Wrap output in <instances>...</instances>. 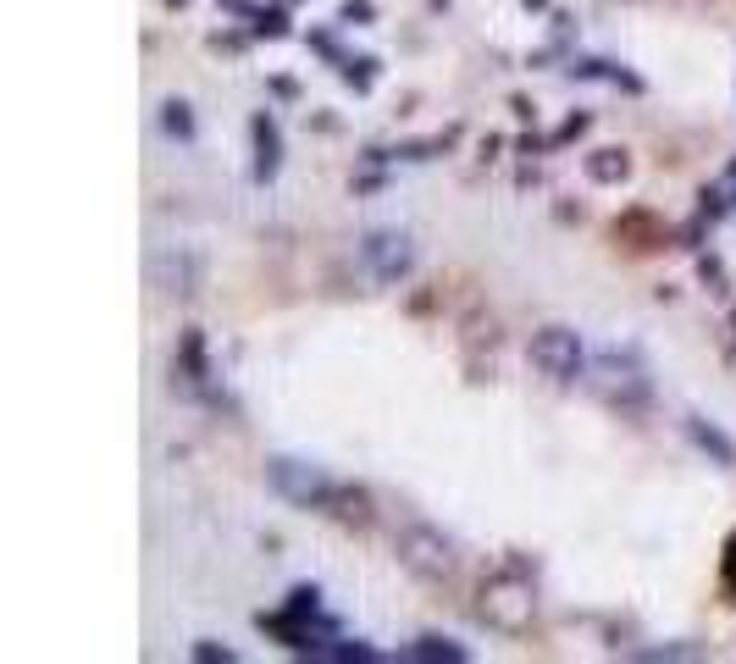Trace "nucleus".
<instances>
[{
    "label": "nucleus",
    "mask_w": 736,
    "mask_h": 664,
    "mask_svg": "<svg viewBox=\"0 0 736 664\" xmlns=\"http://www.w3.org/2000/svg\"><path fill=\"white\" fill-rule=\"evenodd\" d=\"M582 172H587V183H598V189H620V183L631 178V150L626 144H598V150L582 155Z\"/></svg>",
    "instance_id": "nucleus-8"
},
{
    "label": "nucleus",
    "mask_w": 736,
    "mask_h": 664,
    "mask_svg": "<svg viewBox=\"0 0 736 664\" xmlns=\"http://www.w3.org/2000/svg\"><path fill=\"white\" fill-rule=\"evenodd\" d=\"M526 360L537 366V377L548 382H576L587 371V344L576 327H559V321H548V327L532 332V344H526Z\"/></svg>",
    "instance_id": "nucleus-4"
},
{
    "label": "nucleus",
    "mask_w": 736,
    "mask_h": 664,
    "mask_svg": "<svg viewBox=\"0 0 736 664\" xmlns=\"http://www.w3.org/2000/svg\"><path fill=\"white\" fill-rule=\"evenodd\" d=\"M266 482H272L277 498H288L299 510H321V515H327V504L338 493V482L316 460H294V454H272L266 460Z\"/></svg>",
    "instance_id": "nucleus-3"
},
{
    "label": "nucleus",
    "mask_w": 736,
    "mask_h": 664,
    "mask_svg": "<svg viewBox=\"0 0 736 664\" xmlns=\"http://www.w3.org/2000/svg\"><path fill=\"white\" fill-rule=\"evenodd\" d=\"M327 515L333 521H344V526H371V493L366 487H349V482H338V493H333V504H327Z\"/></svg>",
    "instance_id": "nucleus-11"
},
{
    "label": "nucleus",
    "mask_w": 736,
    "mask_h": 664,
    "mask_svg": "<svg viewBox=\"0 0 736 664\" xmlns=\"http://www.w3.org/2000/svg\"><path fill=\"white\" fill-rule=\"evenodd\" d=\"M393 559H399L416 581H454V570H460L454 537H443L438 526H427V521H404L399 532H393Z\"/></svg>",
    "instance_id": "nucleus-2"
},
{
    "label": "nucleus",
    "mask_w": 736,
    "mask_h": 664,
    "mask_svg": "<svg viewBox=\"0 0 736 664\" xmlns=\"http://www.w3.org/2000/svg\"><path fill=\"white\" fill-rule=\"evenodd\" d=\"M178 6H183V0H178Z\"/></svg>",
    "instance_id": "nucleus-18"
},
{
    "label": "nucleus",
    "mask_w": 736,
    "mask_h": 664,
    "mask_svg": "<svg viewBox=\"0 0 736 664\" xmlns=\"http://www.w3.org/2000/svg\"><path fill=\"white\" fill-rule=\"evenodd\" d=\"M360 261H366V272L377 277L382 288H399L416 272V244H410V233H399V227H371V233L360 238Z\"/></svg>",
    "instance_id": "nucleus-6"
},
{
    "label": "nucleus",
    "mask_w": 736,
    "mask_h": 664,
    "mask_svg": "<svg viewBox=\"0 0 736 664\" xmlns=\"http://www.w3.org/2000/svg\"><path fill=\"white\" fill-rule=\"evenodd\" d=\"M725 587L736 593V537H731V548H725Z\"/></svg>",
    "instance_id": "nucleus-17"
},
{
    "label": "nucleus",
    "mask_w": 736,
    "mask_h": 664,
    "mask_svg": "<svg viewBox=\"0 0 736 664\" xmlns=\"http://www.w3.org/2000/svg\"><path fill=\"white\" fill-rule=\"evenodd\" d=\"M698 272H703V283H714V294H725V272H720V261H714V255H703Z\"/></svg>",
    "instance_id": "nucleus-16"
},
{
    "label": "nucleus",
    "mask_w": 736,
    "mask_h": 664,
    "mask_svg": "<svg viewBox=\"0 0 736 664\" xmlns=\"http://www.w3.org/2000/svg\"><path fill=\"white\" fill-rule=\"evenodd\" d=\"M687 438L698 443V449L709 454L714 465H736V443L725 438V432L714 427V421H703V415H687Z\"/></svg>",
    "instance_id": "nucleus-12"
},
{
    "label": "nucleus",
    "mask_w": 736,
    "mask_h": 664,
    "mask_svg": "<svg viewBox=\"0 0 736 664\" xmlns=\"http://www.w3.org/2000/svg\"><path fill=\"white\" fill-rule=\"evenodd\" d=\"M615 238H620V244H631V249H659V244H665V222H659L653 211H626L615 222Z\"/></svg>",
    "instance_id": "nucleus-10"
},
{
    "label": "nucleus",
    "mask_w": 736,
    "mask_h": 664,
    "mask_svg": "<svg viewBox=\"0 0 736 664\" xmlns=\"http://www.w3.org/2000/svg\"><path fill=\"white\" fill-rule=\"evenodd\" d=\"M399 659H410V664H465V659H471V648H465V642H454V637H438V631H427V637L404 642Z\"/></svg>",
    "instance_id": "nucleus-9"
},
{
    "label": "nucleus",
    "mask_w": 736,
    "mask_h": 664,
    "mask_svg": "<svg viewBox=\"0 0 736 664\" xmlns=\"http://www.w3.org/2000/svg\"><path fill=\"white\" fill-rule=\"evenodd\" d=\"M189 659H200V664H216V659H222V664H233L238 653H233V648H222V642H205V637H200V642L189 648Z\"/></svg>",
    "instance_id": "nucleus-15"
},
{
    "label": "nucleus",
    "mask_w": 736,
    "mask_h": 664,
    "mask_svg": "<svg viewBox=\"0 0 736 664\" xmlns=\"http://www.w3.org/2000/svg\"><path fill=\"white\" fill-rule=\"evenodd\" d=\"M598 388H604V399H615V404H642L648 399V377H642V366L626 360V355L598 360Z\"/></svg>",
    "instance_id": "nucleus-7"
},
{
    "label": "nucleus",
    "mask_w": 736,
    "mask_h": 664,
    "mask_svg": "<svg viewBox=\"0 0 736 664\" xmlns=\"http://www.w3.org/2000/svg\"><path fill=\"white\" fill-rule=\"evenodd\" d=\"M250 133H255V155H261V161H255V172H261V178H272L277 161H283V139H277V122H272V117H255V122H250Z\"/></svg>",
    "instance_id": "nucleus-13"
},
{
    "label": "nucleus",
    "mask_w": 736,
    "mask_h": 664,
    "mask_svg": "<svg viewBox=\"0 0 736 664\" xmlns=\"http://www.w3.org/2000/svg\"><path fill=\"white\" fill-rule=\"evenodd\" d=\"M144 277H150V288L161 299H200L205 294V255L189 244H167L150 255Z\"/></svg>",
    "instance_id": "nucleus-5"
},
{
    "label": "nucleus",
    "mask_w": 736,
    "mask_h": 664,
    "mask_svg": "<svg viewBox=\"0 0 736 664\" xmlns=\"http://www.w3.org/2000/svg\"><path fill=\"white\" fill-rule=\"evenodd\" d=\"M161 128H167L172 139H194V111H189V100H167V106H161Z\"/></svg>",
    "instance_id": "nucleus-14"
},
{
    "label": "nucleus",
    "mask_w": 736,
    "mask_h": 664,
    "mask_svg": "<svg viewBox=\"0 0 736 664\" xmlns=\"http://www.w3.org/2000/svg\"><path fill=\"white\" fill-rule=\"evenodd\" d=\"M476 615L493 631H504V637H526L532 620H537V587L521 570H493V576L476 587Z\"/></svg>",
    "instance_id": "nucleus-1"
}]
</instances>
